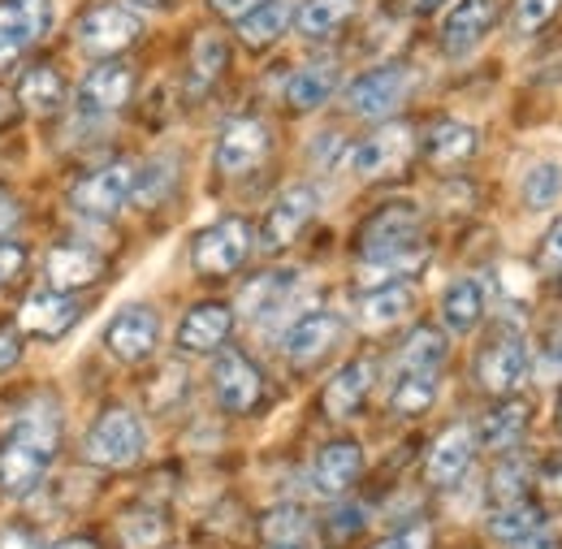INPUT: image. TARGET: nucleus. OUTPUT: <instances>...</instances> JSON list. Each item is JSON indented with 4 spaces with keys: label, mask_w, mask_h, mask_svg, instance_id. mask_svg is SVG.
Here are the masks:
<instances>
[{
    "label": "nucleus",
    "mask_w": 562,
    "mask_h": 549,
    "mask_svg": "<svg viewBox=\"0 0 562 549\" xmlns=\"http://www.w3.org/2000/svg\"><path fill=\"white\" fill-rule=\"evenodd\" d=\"M424 225L412 204H390L372 212L359 229V260L381 281H407L424 265ZM376 281V285H381Z\"/></svg>",
    "instance_id": "f257e3e1"
},
{
    "label": "nucleus",
    "mask_w": 562,
    "mask_h": 549,
    "mask_svg": "<svg viewBox=\"0 0 562 549\" xmlns=\"http://www.w3.org/2000/svg\"><path fill=\"white\" fill-rule=\"evenodd\" d=\"M143 446H147V433H143V419L131 407H109L91 424L87 441H82V459L95 463V468H109V472H122V468H135L143 459Z\"/></svg>",
    "instance_id": "f03ea898"
},
{
    "label": "nucleus",
    "mask_w": 562,
    "mask_h": 549,
    "mask_svg": "<svg viewBox=\"0 0 562 549\" xmlns=\"http://www.w3.org/2000/svg\"><path fill=\"white\" fill-rule=\"evenodd\" d=\"M139 35H143V18L135 9H126V4H95V9H87V13L78 18V26H74L78 48L91 53V57H117V53H126Z\"/></svg>",
    "instance_id": "7ed1b4c3"
},
{
    "label": "nucleus",
    "mask_w": 562,
    "mask_h": 549,
    "mask_svg": "<svg viewBox=\"0 0 562 549\" xmlns=\"http://www.w3.org/2000/svg\"><path fill=\"white\" fill-rule=\"evenodd\" d=\"M135 165L126 160H113L87 178H78L70 191V208L78 216H91V221H104V216H117L122 208L135 200Z\"/></svg>",
    "instance_id": "20e7f679"
},
{
    "label": "nucleus",
    "mask_w": 562,
    "mask_h": 549,
    "mask_svg": "<svg viewBox=\"0 0 562 549\" xmlns=\"http://www.w3.org/2000/svg\"><path fill=\"white\" fill-rule=\"evenodd\" d=\"M247 256H251V229L238 216H225L191 238V265L204 277H229L234 269H243Z\"/></svg>",
    "instance_id": "39448f33"
},
{
    "label": "nucleus",
    "mask_w": 562,
    "mask_h": 549,
    "mask_svg": "<svg viewBox=\"0 0 562 549\" xmlns=\"http://www.w3.org/2000/svg\"><path fill=\"white\" fill-rule=\"evenodd\" d=\"M53 0H0V69L53 31Z\"/></svg>",
    "instance_id": "423d86ee"
},
{
    "label": "nucleus",
    "mask_w": 562,
    "mask_h": 549,
    "mask_svg": "<svg viewBox=\"0 0 562 549\" xmlns=\"http://www.w3.org/2000/svg\"><path fill=\"white\" fill-rule=\"evenodd\" d=\"M407 87H412V69L407 66H398V61L376 66L368 69V74H359L351 87H347V109H351L355 117L381 122V117H390L403 104Z\"/></svg>",
    "instance_id": "0eeeda50"
},
{
    "label": "nucleus",
    "mask_w": 562,
    "mask_h": 549,
    "mask_svg": "<svg viewBox=\"0 0 562 549\" xmlns=\"http://www.w3.org/2000/svg\"><path fill=\"white\" fill-rule=\"evenodd\" d=\"M412 147H416L412 126H403V122H385V126H376L363 143H355L351 156H347V165H351L355 178L372 182V178H385V173L403 169L407 156H412Z\"/></svg>",
    "instance_id": "6e6552de"
},
{
    "label": "nucleus",
    "mask_w": 562,
    "mask_h": 549,
    "mask_svg": "<svg viewBox=\"0 0 562 549\" xmlns=\"http://www.w3.org/2000/svg\"><path fill=\"white\" fill-rule=\"evenodd\" d=\"M269 143H273V135H269V126L260 117H234V122H225L221 135H216V152H212L216 173H225V178L251 173L269 156Z\"/></svg>",
    "instance_id": "1a4fd4ad"
},
{
    "label": "nucleus",
    "mask_w": 562,
    "mask_h": 549,
    "mask_svg": "<svg viewBox=\"0 0 562 549\" xmlns=\"http://www.w3.org/2000/svg\"><path fill=\"white\" fill-rule=\"evenodd\" d=\"M316 208H321V195H316V187H307V182H299V187H285L273 208L265 212V225H260V247L265 251H285L307 225H312V216H316Z\"/></svg>",
    "instance_id": "9d476101"
},
{
    "label": "nucleus",
    "mask_w": 562,
    "mask_h": 549,
    "mask_svg": "<svg viewBox=\"0 0 562 549\" xmlns=\"http://www.w3.org/2000/svg\"><path fill=\"white\" fill-rule=\"evenodd\" d=\"M212 394H216L221 412L247 415L265 399V377H260V368L247 355L221 350V359L212 363Z\"/></svg>",
    "instance_id": "9b49d317"
},
{
    "label": "nucleus",
    "mask_w": 562,
    "mask_h": 549,
    "mask_svg": "<svg viewBox=\"0 0 562 549\" xmlns=\"http://www.w3.org/2000/svg\"><path fill=\"white\" fill-rule=\"evenodd\" d=\"M160 338V321H156V307L147 303H126L109 325H104V350L117 359V363H143Z\"/></svg>",
    "instance_id": "f8f14e48"
},
{
    "label": "nucleus",
    "mask_w": 562,
    "mask_h": 549,
    "mask_svg": "<svg viewBox=\"0 0 562 549\" xmlns=\"http://www.w3.org/2000/svg\"><path fill=\"white\" fill-rule=\"evenodd\" d=\"M528 368H532V350L519 334H502L493 338L481 359H476V381L490 390V394H515L524 381H528Z\"/></svg>",
    "instance_id": "ddd939ff"
},
{
    "label": "nucleus",
    "mask_w": 562,
    "mask_h": 549,
    "mask_svg": "<svg viewBox=\"0 0 562 549\" xmlns=\"http://www.w3.org/2000/svg\"><path fill=\"white\" fill-rule=\"evenodd\" d=\"M497 13H502V0H450V9L441 18V44H446V53L450 57L472 53L493 31Z\"/></svg>",
    "instance_id": "4468645a"
},
{
    "label": "nucleus",
    "mask_w": 562,
    "mask_h": 549,
    "mask_svg": "<svg viewBox=\"0 0 562 549\" xmlns=\"http://www.w3.org/2000/svg\"><path fill=\"white\" fill-rule=\"evenodd\" d=\"M135 91V69L122 61H104L78 82V113L82 117H109L117 113Z\"/></svg>",
    "instance_id": "2eb2a0df"
},
{
    "label": "nucleus",
    "mask_w": 562,
    "mask_h": 549,
    "mask_svg": "<svg viewBox=\"0 0 562 549\" xmlns=\"http://www.w3.org/2000/svg\"><path fill=\"white\" fill-rule=\"evenodd\" d=\"M472 455H476V433L468 424H454V428H446L432 441V450L424 459V477H428V484H437V489H450V484H459L468 477Z\"/></svg>",
    "instance_id": "dca6fc26"
},
{
    "label": "nucleus",
    "mask_w": 562,
    "mask_h": 549,
    "mask_svg": "<svg viewBox=\"0 0 562 549\" xmlns=\"http://www.w3.org/2000/svg\"><path fill=\"white\" fill-rule=\"evenodd\" d=\"M338 334H342V321H338V312H325V307H316V312H303L290 329H285V338H281V350H285V359L290 363H316L329 346L338 343Z\"/></svg>",
    "instance_id": "f3484780"
},
{
    "label": "nucleus",
    "mask_w": 562,
    "mask_h": 549,
    "mask_svg": "<svg viewBox=\"0 0 562 549\" xmlns=\"http://www.w3.org/2000/svg\"><path fill=\"white\" fill-rule=\"evenodd\" d=\"M294 290H299V269H269V273L251 277L243 285L238 307H243L247 321H260L265 325V321H273V316H281L290 307Z\"/></svg>",
    "instance_id": "a211bd4d"
},
{
    "label": "nucleus",
    "mask_w": 562,
    "mask_h": 549,
    "mask_svg": "<svg viewBox=\"0 0 562 549\" xmlns=\"http://www.w3.org/2000/svg\"><path fill=\"white\" fill-rule=\"evenodd\" d=\"M416 307V290L407 281H381V285H368L363 299H359V325L368 334H381V329H394L412 316Z\"/></svg>",
    "instance_id": "6ab92c4d"
},
{
    "label": "nucleus",
    "mask_w": 562,
    "mask_h": 549,
    "mask_svg": "<svg viewBox=\"0 0 562 549\" xmlns=\"http://www.w3.org/2000/svg\"><path fill=\"white\" fill-rule=\"evenodd\" d=\"M229 329H234V307H225V303H195L182 316V325H178V350L209 355L216 346H225Z\"/></svg>",
    "instance_id": "aec40b11"
},
{
    "label": "nucleus",
    "mask_w": 562,
    "mask_h": 549,
    "mask_svg": "<svg viewBox=\"0 0 562 549\" xmlns=\"http://www.w3.org/2000/svg\"><path fill=\"white\" fill-rule=\"evenodd\" d=\"M485 307H490L485 277H454L441 294V325L450 334H472L485 321Z\"/></svg>",
    "instance_id": "412c9836"
},
{
    "label": "nucleus",
    "mask_w": 562,
    "mask_h": 549,
    "mask_svg": "<svg viewBox=\"0 0 562 549\" xmlns=\"http://www.w3.org/2000/svg\"><path fill=\"white\" fill-rule=\"evenodd\" d=\"M74 321H78V303L61 290H40L18 312L22 334H35V338H61L66 329H74Z\"/></svg>",
    "instance_id": "4be33fe9"
},
{
    "label": "nucleus",
    "mask_w": 562,
    "mask_h": 549,
    "mask_svg": "<svg viewBox=\"0 0 562 549\" xmlns=\"http://www.w3.org/2000/svg\"><path fill=\"white\" fill-rule=\"evenodd\" d=\"M363 472V450L355 441H329L312 463V489L321 497H342Z\"/></svg>",
    "instance_id": "5701e85b"
},
{
    "label": "nucleus",
    "mask_w": 562,
    "mask_h": 549,
    "mask_svg": "<svg viewBox=\"0 0 562 549\" xmlns=\"http://www.w3.org/2000/svg\"><path fill=\"white\" fill-rule=\"evenodd\" d=\"M104 273V260L91 251V247H78V243H66V247H53L48 260H44V277H48V290H82L91 285L95 277Z\"/></svg>",
    "instance_id": "b1692460"
},
{
    "label": "nucleus",
    "mask_w": 562,
    "mask_h": 549,
    "mask_svg": "<svg viewBox=\"0 0 562 549\" xmlns=\"http://www.w3.org/2000/svg\"><path fill=\"white\" fill-rule=\"evenodd\" d=\"M338 82H342V78H338V66H334V61H312V66L290 74V82H285V104H290L294 113H316V109H325V104L334 100Z\"/></svg>",
    "instance_id": "393cba45"
},
{
    "label": "nucleus",
    "mask_w": 562,
    "mask_h": 549,
    "mask_svg": "<svg viewBox=\"0 0 562 549\" xmlns=\"http://www.w3.org/2000/svg\"><path fill=\"white\" fill-rule=\"evenodd\" d=\"M372 359H351V363H342L334 377H329V385H325V412L334 415V419H347V415L359 412V403L368 399V390H372Z\"/></svg>",
    "instance_id": "a878e982"
},
{
    "label": "nucleus",
    "mask_w": 562,
    "mask_h": 549,
    "mask_svg": "<svg viewBox=\"0 0 562 549\" xmlns=\"http://www.w3.org/2000/svg\"><path fill=\"white\" fill-rule=\"evenodd\" d=\"M476 147H481V131L468 126V122H459V117H446V122H437V126L424 135V156H428L432 165H441V169L472 160Z\"/></svg>",
    "instance_id": "bb28decb"
},
{
    "label": "nucleus",
    "mask_w": 562,
    "mask_h": 549,
    "mask_svg": "<svg viewBox=\"0 0 562 549\" xmlns=\"http://www.w3.org/2000/svg\"><path fill=\"white\" fill-rule=\"evenodd\" d=\"M48 463H53L48 455H40V450H31V446H22V441L9 437V446L0 450V489L9 497L35 493L40 481H44V472H48Z\"/></svg>",
    "instance_id": "cd10ccee"
},
{
    "label": "nucleus",
    "mask_w": 562,
    "mask_h": 549,
    "mask_svg": "<svg viewBox=\"0 0 562 549\" xmlns=\"http://www.w3.org/2000/svg\"><path fill=\"white\" fill-rule=\"evenodd\" d=\"M13 441H22V446H31V450L53 459L57 446H61V407L53 399H35L26 412L13 419Z\"/></svg>",
    "instance_id": "c85d7f7f"
},
{
    "label": "nucleus",
    "mask_w": 562,
    "mask_h": 549,
    "mask_svg": "<svg viewBox=\"0 0 562 549\" xmlns=\"http://www.w3.org/2000/svg\"><path fill=\"white\" fill-rule=\"evenodd\" d=\"M472 433H476V446H485V450H515L528 433V403H519V399L497 403L493 412L481 415V424Z\"/></svg>",
    "instance_id": "c756f323"
},
{
    "label": "nucleus",
    "mask_w": 562,
    "mask_h": 549,
    "mask_svg": "<svg viewBox=\"0 0 562 549\" xmlns=\"http://www.w3.org/2000/svg\"><path fill=\"white\" fill-rule=\"evenodd\" d=\"M541 524H546V511H541L537 502H528V497H510V502H497V511L490 515L485 528H490L493 541L515 546V541L541 533Z\"/></svg>",
    "instance_id": "7c9ffc66"
},
{
    "label": "nucleus",
    "mask_w": 562,
    "mask_h": 549,
    "mask_svg": "<svg viewBox=\"0 0 562 549\" xmlns=\"http://www.w3.org/2000/svg\"><path fill=\"white\" fill-rule=\"evenodd\" d=\"M290 22H294L290 0H265L260 9H251V13L238 22V40H243L247 48H269V44H278L281 35H285Z\"/></svg>",
    "instance_id": "2f4dec72"
},
{
    "label": "nucleus",
    "mask_w": 562,
    "mask_h": 549,
    "mask_svg": "<svg viewBox=\"0 0 562 549\" xmlns=\"http://www.w3.org/2000/svg\"><path fill=\"white\" fill-rule=\"evenodd\" d=\"M18 100H22V109H31V113H53V109H61V100H66V78L53 66L26 69L22 82H18Z\"/></svg>",
    "instance_id": "473e14b6"
},
{
    "label": "nucleus",
    "mask_w": 562,
    "mask_h": 549,
    "mask_svg": "<svg viewBox=\"0 0 562 549\" xmlns=\"http://www.w3.org/2000/svg\"><path fill=\"white\" fill-rule=\"evenodd\" d=\"M519 200L528 212H550L562 200V160H537L524 182H519Z\"/></svg>",
    "instance_id": "72a5a7b5"
},
{
    "label": "nucleus",
    "mask_w": 562,
    "mask_h": 549,
    "mask_svg": "<svg viewBox=\"0 0 562 549\" xmlns=\"http://www.w3.org/2000/svg\"><path fill=\"white\" fill-rule=\"evenodd\" d=\"M351 13H355V0H303L299 13H294V26H299V35H307V40H325V35H334Z\"/></svg>",
    "instance_id": "f704fd0d"
},
{
    "label": "nucleus",
    "mask_w": 562,
    "mask_h": 549,
    "mask_svg": "<svg viewBox=\"0 0 562 549\" xmlns=\"http://www.w3.org/2000/svg\"><path fill=\"white\" fill-rule=\"evenodd\" d=\"M432 403H437V372H412V368H403V377L390 390V412L424 415Z\"/></svg>",
    "instance_id": "c9c22d12"
},
{
    "label": "nucleus",
    "mask_w": 562,
    "mask_h": 549,
    "mask_svg": "<svg viewBox=\"0 0 562 549\" xmlns=\"http://www.w3.org/2000/svg\"><path fill=\"white\" fill-rule=\"evenodd\" d=\"M165 537H169V524L151 506H139V511H131V515L117 519V546L122 549H160Z\"/></svg>",
    "instance_id": "e433bc0d"
},
{
    "label": "nucleus",
    "mask_w": 562,
    "mask_h": 549,
    "mask_svg": "<svg viewBox=\"0 0 562 549\" xmlns=\"http://www.w3.org/2000/svg\"><path fill=\"white\" fill-rule=\"evenodd\" d=\"M307 533H312L307 511H303V506H290V502L265 511V519H260V537H265L269 546H303Z\"/></svg>",
    "instance_id": "4c0bfd02"
},
{
    "label": "nucleus",
    "mask_w": 562,
    "mask_h": 549,
    "mask_svg": "<svg viewBox=\"0 0 562 549\" xmlns=\"http://www.w3.org/2000/svg\"><path fill=\"white\" fill-rule=\"evenodd\" d=\"M225 61H229V44L221 35H212V31L195 35V44H191V91H209L221 78Z\"/></svg>",
    "instance_id": "58836bf2"
},
{
    "label": "nucleus",
    "mask_w": 562,
    "mask_h": 549,
    "mask_svg": "<svg viewBox=\"0 0 562 549\" xmlns=\"http://www.w3.org/2000/svg\"><path fill=\"white\" fill-rule=\"evenodd\" d=\"M446 355H450L446 334L432 329V325H420V329L403 343V368H412V372H437V368L446 363Z\"/></svg>",
    "instance_id": "ea45409f"
},
{
    "label": "nucleus",
    "mask_w": 562,
    "mask_h": 549,
    "mask_svg": "<svg viewBox=\"0 0 562 549\" xmlns=\"http://www.w3.org/2000/svg\"><path fill=\"white\" fill-rule=\"evenodd\" d=\"M559 9L562 0H515L510 4V22H515L519 35H537L559 18Z\"/></svg>",
    "instance_id": "a19ab883"
},
{
    "label": "nucleus",
    "mask_w": 562,
    "mask_h": 549,
    "mask_svg": "<svg viewBox=\"0 0 562 549\" xmlns=\"http://www.w3.org/2000/svg\"><path fill=\"white\" fill-rule=\"evenodd\" d=\"M173 187V160H151L147 169L135 173V204H156Z\"/></svg>",
    "instance_id": "79ce46f5"
},
{
    "label": "nucleus",
    "mask_w": 562,
    "mask_h": 549,
    "mask_svg": "<svg viewBox=\"0 0 562 549\" xmlns=\"http://www.w3.org/2000/svg\"><path fill=\"white\" fill-rule=\"evenodd\" d=\"M524 489H528V463H524L519 455L502 459V463H497V472H493V493H497V502L524 497Z\"/></svg>",
    "instance_id": "37998d69"
},
{
    "label": "nucleus",
    "mask_w": 562,
    "mask_h": 549,
    "mask_svg": "<svg viewBox=\"0 0 562 549\" xmlns=\"http://www.w3.org/2000/svg\"><path fill=\"white\" fill-rule=\"evenodd\" d=\"M428 546H432V528H428V524H412V528L385 537L381 546H372V549H428Z\"/></svg>",
    "instance_id": "c03bdc74"
},
{
    "label": "nucleus",
    "mask_w": 562,
    "mask_h": 549,
    "mask_svg": "<svg viewBox=\"0 0 562 549\" xmlns=\"http://www.w3.org/2000/svg\"><path fill=\"white\" fill-rule=\"evenodd\" d=\"M26 269V247L22 243H9V238H0V290L13 281V277Z\"/></svg>",
    "instance_id": "a18cd8bd"
},
{
    "label": "nucleus",
    "mask_w": 562,
    "mask_h": 549,
    "mask_svg": "<svg viewBox=\"0 0 562 549\" xmlns=\"http://www.w3.org/2000/svg\"><path fill=\"white\" fill-rule=\"evenodd\" d=\"M363 506H342L334 519H329V537L334 541H347V537H355V533H363Z\"/></svg>",
    "instance_id": "49530a36"
},
{
    "label": "nucleus",
    "mask_w": 562,
    "mask_h": 549,
    "mask_svg": "<svg viewBox=\"0 0 562 549\" xmlns=\"http://www.w3.org/2000/svg\"><path fill=\"white\" fill-rule=\"evenodd\" d=\"M209 4H212V13H216V18H229V22H243V18H247L251 9H260L265 0H209Z\"/></svg>",
    "instance_id": "de8ad7c7"
},
{
    "label": "nucleus",
    "mask_w": 562,
    "mask_h": 549,
    "mask_svg": "<svg viewBox=\"0 0 562 549\" xmlns=\"http://www.w3.org/2000/svg\"><path fill=\"white\" fill-rule=\"evenodd\" d=\"M18 355H22V338H18V334H9V329H0V372H4V368H13V363H18Z\"/></svg>",
    "instance_id": "09e8293b"
},
{
    "label": "nucleus",
    "mask_w": 562,
    "mask_h": 549,
    "mask_svg": "<svg viewBox=\"0 0 562 549\" xmlns=\"http://www.w3.org/2000/svg\"><path fill=\"white\" fill-rule=\"evenodd\" d=\"M18 221H22V208H18V200H13L9 191H0V234H9Z\"/></svg>",
    "instance_id": "8fccbe9b"
},
{
    "label": "nucleus",
    "mask_w": 562,
    "mask_h": 549,
    "mask_svg": "<svg viewBox=\"0 0 562 549\" xmlns=\"http://www.w3.org/2000/svg\"><path fill=\"white\" fill-rule=\"evenodd\" d=\"M0 549H40L31 541V533H22V528H9V533H0Z\"/></svg>",
    "instance_id": "3c124183"
},
{
    "label": "nucleus",
    "mask_w": 562,
    "mask_h": 549,
    "mask_svg": "<svg viewBox=\"0 0 562 549\" xmlns=\"http://www.w3.org/2000/svg\"><path fill=\"white\" fill-rule=\"evenodd\" d=\"M510 549H559V541L550 537V533H532V537H524V541H515Z\"/></svg>",
    "instance_id": "603ef678"
},
{
    "label": "nucleus",
    "mask_w": 562,
    "mask_h": 549,
    "mask_svg": "<svg viewBox=\"0 0 562 549\" xmlns=\"http://www.w3.org/2000/svg\"><path fill=\"white\" fill-rule=\"evenodd\" d=\"M546 260H554V265H562V221L550 229V238H546Z\"/></svg>",
    "instance_id": "864d4df0"
},
{
    "label": "nucleus",
    "mask_w": 562,
    "mask_h": 549,
    "mask_svg": "<svg viewBox=\"0 0 562 549\" xmlns=\"http://www.w3.org/2000/svg\"><path fill=\"white\" fill-rule=\"evenodd\" d=\"M48 549H95L87 537H66V541H57V546H48Z\"/></svg>",
    "instance_id": "5fc2aeb1"
},
{
    "label": "nucleus",
    "mask_w": 562,
    "mask_h": 549,
    "mask_svg": "<svg viewBox=\"0 0 562 549\" xmlns=\"http://www.w3.org/2000/svg\"><path fill=\"white\" fill-rule=\"evenodd\" d=\"M139 4H160V0H139Z\"/></svg>",
    "instance_id": "6e6d98bb"
},
{
    "label": "nucleus",
    "mask_w": 562,
    "mask_h": 549,
    "mask_svg": "<svg viewBox=\"0 0 562 549\" xmlns=\"http://www.w3.org/2000/svg\"><path fill=\"white\" fill-rule=\"evenodd\" d=\"M273 549H299V546H273Z\"/></svg>",
    "instance_id": "4d7b16f0"
},
{
    "label": "nucleus",
    "mask_w": 562,
    "mask_h": 549,
    "mask_svg": "<svg viewBox=\"0 0 562 549\" xmlns=\"http://www.w3.org/2000/svg\"><path fill=\"white\" fill-rule=\"evenodd\" d=\"M559 428H562V407H559Z\"/></svg>",
    "instance_id": "13d9d810"
}]
</instances>
